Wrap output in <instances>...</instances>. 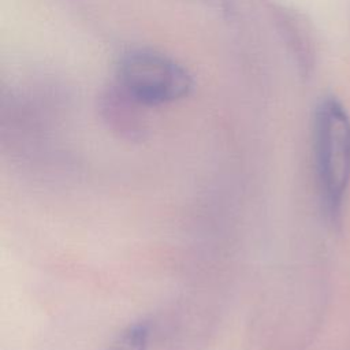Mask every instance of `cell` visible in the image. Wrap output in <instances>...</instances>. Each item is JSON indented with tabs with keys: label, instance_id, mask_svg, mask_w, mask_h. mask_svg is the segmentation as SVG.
Here are the masks:
<instances>
[{
	"label": "cell",
	"instance_id": "obj_1",
	"mask_svg": "<svg viewBox=\"0 0 350 350\" xmlns=\"http://www.w3.org/2000/svg\"><path fill=\"white\" fill-rule=\"evenodd\" d=\"M313 149L323 200L335 212L350 183V116L335 97H325L316 107Z\"/></svg>",
	"mask_w": 350,
	"mask_h": 350
},
{
	"label": "cell",
	"instance_id": "obj_2",
	"mask_svg": "<svg viewBox=\"0 0 350 350\" xmlns=\"http://www.w3.org/2000/svg\"><path fill=\"white\" fill-rule=\"evenodd\" d=\"M119 79L131 97L148 105L175 101L191 89V77L180 64L152 51L124 55L119 64Z\"/></svg>",
	"mask_w": 350,
	"mask_h": 350
},
{
	"label": "cell",
	"instance_id": "obj_3",
	"mask_svg": "<svg viewBox=\"0 0 350 350\" xmlns=\"http://www.w3.org/2000/svg\"><path fill=\"white\" fill-rule=\"evenodd\" d=\"M152 336L149 320H138L124 327L104 350H148Z\"/></svg>",
	"mask_w": 350,
	"mask_h": 350
}]
</instances>
